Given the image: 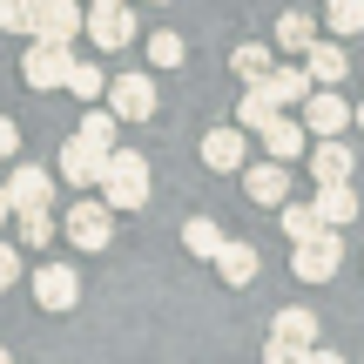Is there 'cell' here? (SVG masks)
<instances>
[{
  "instance_id": "1",
  "label": "cell",
  "mask_w": 364,
  "mask_h": 364,
  "mask_svg": "<svg viewBox=\"0 0 364 364\" xmlns=\"http://www.w3.org/2000/svg\"><path fill=\"white\" fill-rule=\"evenodd\" d=\"M102 203L115 209H142L149 203V162L129 156V149H108V176H102Z\"/></svg>"
},
{
  "instance_id": "2",
  "label": "cell",
  "mask_w": 364,
  "mask_h": 364,
  "mask_svg": "<svg viewBox=\"0 0 364 364\" xmlns=\"http://www.w3.org/2000/svg\"><path fill=\"white\" fill-rule=\"evenodd\" d=\"M61 230H68V243H75V250H108V243H115V209H108L102 196L81 189V203L68 209Z\"/></svg>"
},
{
  "instance_id": "3",
  "label": "cell",
  "mask_w": 364,
  "mask_h": 364,
  "mask_svg": "<svg viewBox=\"0 0 364 364\" xmlns=\"http://www.w3.org/2000/svg\"><path fill=\"white\" fill-rule=\"evenodd\" d=\"M338 263H344V236L338 230H317V236H304V243H290V270H297L304 284H331Z\"/></svg>"
},
{
  "instance_id": "4",
  "label": "cell",
  "mask_w": 364,
  "mask_h": 364,
  "mask_svg": "<svg viewBox=\"0 0 364 364\" xmlns=\"http://www.w3.org/2000/svg\"><path fill=\"white\" fill-rule=\"evenodd\" d=\"M68 68H75V41H34L21 54V81L27 88H61Z\"/></svg>"
},
{
  "instance_id": "5",
  "label": "cell",
  "mask_w": 364,
  "mask_h": 364,
  "mask_svg": "<svg viewBox=\"0 0 364 364\" xmlns=\"http://www.w3.org/2000/svg\"><path fill=\"white\" fill-rule=\"evenodd\" d=\"M108 115L115 122H149L156 115V81L149 75H115L108 81Z\"/></svg>"
},
{
  "instance_id": "6",
  "label": "cell",
  "mask_w": 364,
  "mask_h": 364,
  "mask_svg": "<svg viewBox=\"0 0 364 364\" xmlns=\"http://www.w3.org/2000/svg\"><path fill=\"white\" fill-rule=\"evenodd\" d=\"M81 34H88V48H135V14L129 7H88Z\"/></svg>"
},
{
  "instance_id": "7",
  "label": "cell",
  "mask_w": 364,
  "mask_h": 364,
  "mask_svg": "<svg viewBox=\"0 0 364 364\" xmlns=\"http://www.w3.org/2000/svg\"><path fill=\"white\" fill-rule=\"evenodd\" d=\"M81 0H34V41H81Z\"/></svg>"
},
{
  "instance_id": "8",
  "label": "cell",
  "mask_w": 364,
  "mask_h": 364,
  "mask_svg": "<svg viewBox=\"0 0 364 364\" xmlns=\"http://www.w3.org/2000/svg\"><path fill=\"white\" fill-rule=\"evenodd\" d=\"M75 297H81V277L68 263H34V304L41 311H75Z\"/></svg>"
},
{
  "instance_id": "9",
  "label": "cell",
  "mask_w": 364,
  "mask_h": 364,
  "mask_svg": "<svg viewBox=\"0 0 364 364\" xmlns=\"http://www.w3.org/2000/svg\"><path fill=\"white\" fill-rule=\"evenodd\" d=\"M351 129V102L331 88H311L304 95V135H344Z\"/></svg>"
},
{
  "instance_id": "10",
  "label": "cell",
  "mask_w": 364,
  "mask_h": 364,
  "mask_svg": "<svg viewBox=\"0 0 364 364\" xmlns=\"http://www.w3.org/2000/svg\"><path fill=\"white\" fill-rule=\"evenodd\" d=\"M102 176H108V149H88L81 135H68V149H61V182H75V189H102Z\"/></svg>"
},
{
  "instance_id": "11",
  "label": "cell",
  "mask_w": 364,
  "mask_h": 364,
  "mask_svg": "<svg viewBox=\"0 0 364 364\" xmlns=\"http://www.w3.org/2000/svg\"><path fill=\"white\" fill-rule=\"evenodd\" d=\"M203 162H209L216 176H236V169L250 162V135L236 129V122H230V129H209V135H203Z\"/></svg>"
},
{
  "instance_id": "12",
  "label": "cell",
  "mask_w": 364,
  "mask_h": 364,
  "mask_svg": "<svg viewBox=\"0 0 364 364\" xmlns=\"http://www.w3.org/2000/svg\"><path fill=\"white\" fill-rule=\"evenodd\" d=\"M304 75H311V88H338V81L351 75V54L338 48V34H331V41H311V48H304Z\"/></svg>"
},
{
  "instance_id": "13",
  "label": "cell",
  "mask_w": 364,
  "mask_h": 364,
  "mask_svg": "<svg viewBox=\"0 0 364 364\" xmlns=\"http://www.w3.org/2000/svg\"><path fill=\"white\" fill-rule=\"evenodd\" d=\"M243 196L277 209V203L290 196V162H243Z\"/></svg>"
},
{
  "instance_id": "14",
  "label": "cell",
  "mask_w": 364,
  "mask_h": 364,
  "mask_svg": "<svg viewBox=\"0 0 364 364\" xmlns=\"http://www.w3.org/2000/svg\"><path fill=\"white\" fill-rule=\"evenodd\" d=\"M257 142H263V156H270V162H297L304 156V122H290L284 108H277V115L257 129Z\"/></svg>"
},
{
  "instance_id": "15",
  "label": "cell",
  "mask_w": 364,
  "mask_h": 364,
  "mask_svg": "<svg viewBox=\"0 0 364 364\" xmlns=\"http://www.w3.org/2000/svg\"><path fill=\"white\" fill-rule=\"evenodd\" d=\"M48 196H54V176L48 169H34V162L7 169V203L14 209H48Z\"/></svg>"
},
{
  "instance_id": "16",
  "label": "cell",
  "mask_w": 364,
  "mask_h": 364,
  "mask_svg": "<svg viewBox=\"0 0 364 364\" xmlns=\"http://www.w3.org/2000/svg\"><path fill=\"white\" fill-rule=\"evenodd\" d=\"M209 263H216V277H223L230 290L257 284V243H230V236H223V243H216V257H209Z\"/></svg>"
},
{
  "instance_id": "17",
  "label": "cell",
  "mask_w": 364,
  "mask_h": 364,
  "mask_svg": "<svg viewBox=\"0 0 364 364\" xmlns=\"http://www.w3.org/2000/svg\"><path fill=\"white\" fill-rule=\"evenodd\" d=\"M270 115H277V95H270V81H263V75H250L243 102H236V129H243V135H257Z\"/></svg>"
},
{
  "instance_id": "18",
  "label": "cell",
  "mask_w": 364,
  "mask_h": 364,
  "mask_svg": "<svg viewBox=\"0 0 364 364\" xmlns=\"http://www.w3.org/2000/svg\"><path fill=\"white\" fill-rule=\"evenodd\" d=\"M317 223H324V230L358 223V189L351 182H324V189H317Z\"/></svg>"
},
{
  "instance_id": "19",
  "label": "cell",
  "mask_w": 364,
  "mask_h": 364,
  "mask_svg": "<svg viewBox=\"0 0 364 364\" xmlns=\"http://www.w3.org/2000/svg\"><path fill=\"white\" fill-rule=\"evenodd\" d=\"M311 169H317V182H351L358 156L338 142V135H317V149H311Z\"/></svg>"
},
{
  "instance_id": "20",
  "label": "cell",
  "mask_w": 364,
  "mask_h": 364,
  "mask_svg": "<svg viewBox=\"0 0 364 364\" xmlns=\"http://www.w3.org/2000/svg\"><path fill=\"white\" fill-rule=\"evenodd\" d=\"M263 81H270L277 108H304V95H311V75H304V61H297V68H277V61H270V75H263Z\"/></svg>"
},
{
  "instance_id": "21",
  "label": "cell",
  "mask_w": 364,
  "mask_h": 364,
  "mask_svg": "<svg viewBox=\"0 0 364 364\" xmlns=\"http://www.w3.org/2000/svg\"><path fill=\"white\" fill-rule=\"evenodd\" d=\"M270 331H277V338H290V344H304V351H311V344H317V311H304V304H290V311H277V317H270Z\"/></svg>"
},
{
  "instance_id": "22",
  "label": "cell",
  "mask_w": 364,
  "mask_h": 364,
  "mask_svg": "<svg viewBox=\"0 0 364 364\" xmlns=\"http://www.w3.org/2000/svg\"><path fill=\"white\" fill-rule=\"evenodd\" d=\"M61 88L75 95L81 108H88V102H102V95H108V75H102L95 61H75V68H68V81H61Z\"/></svg>"
},
{
  "instance_id": "23",
  "label": "cell",
  "mask_w": 364,
  "mask_h": 364,
  "mask_svg": "<svg viewBox=\"0 0 364 364\" xmlns=\"http://www.w3.org/2000/svg\"><path fill=\"white\" fill-rule=\"evenodd\" d=\"M311 41H317V21H311L304 7H290L284 21H277V48H284V54H304Z\"/></svg>"
},
{
  "instance_id": "24",
  "label": "cell",
  "mask_w": 364,
  "mask_h": 364,
  "mask_svg": "<svg viewBox=\"0 0 364 364\" xmlns=\"http://www.w3.org/2000/svg\"><path fill=\"white\" fill-rule=\"evenodd\" d=\"M277 223H284V236H290V243H304V236H317V230H324V223H317V203H290V196L277 203Z\"/></svg>"
},
{
  "instance_id": "25",
  "label": "cell",
  "mask_w": 364,
  "mask_h": 364,
  "mask_svg": "<svg viewBox=\"0 0 364 364\" xmlns=\"http://www.w3.org/2000/svg\"><path fill=\"white\" fill-rule=\"evenodd\" d=\"M216 243H223V230H216L209 216H189V223H182V250H189L196 263H209V257H216Z\"/></svg>"
},
{
  "instance_id": "26",
  "label": "cell",
  "mask_w": 364,
  "mask_h": 364,
  "mask_svg": "<svg viewBox=\"0 0 364 364\" xmlns=\"http://www.w3.org/2000/svg\"><path fill=\"white\" fill-rule=\"evenodd\" d=\"M14 230H21L27 250H48L54 243V216H48V209H14Z\"/></svg>"
},
{
  "instance_id": "27",
  "label": "cell",
  "mask_w": 364,
  "mask_h": 364,
  "mask_svg": "<svg viewBox=\"0 0 364 364\" xmlns=\"http://www.w3.org/2000/svg\"><path fill=\"white\" fill-rule=\"evenodd\" d=\"M81 142L88 149H115V115H108V108H81Z\"/></svg>"
},
{
  "instance_id": "28",
  "label": "cell",
  "mask_w": 364,
  "mask_h": 364,
  "mask_svg": "<svg viewBox=\"0 0 364 364\" xmlns=\"http://www.w3.org/2000/svg\"><path fill=\"white\" fill-rule=\"evenodd\" d=\"M149 68H182V34H169V27H156V34L142 41Z\"/></svg>"
},
{
  "instance_id": "29",
  "label": "cell",
  "mask_w": 364,
  "mask_h": 364,
  "mask_svg": "<svg viewBox=\"0 0 364 364\" xmlns=\"http://www.w3.org/2000/svg\"><path fill=\"white\" fill-rule=\"evenodd\" d=\"M324 7H331V34L338 41L364 34V0H324Z\"/></svg>"
},
{
  "instance_id": "30",
  "label": "cell",
  "mask_w": 364,
  "mask_h": 364,
  "mask_svg": "<svg viewBox=\"0 0 364 364\" xmlns=\"http://www.w3.org/2000/svg\"><path fill=\"white\" fill-rule=\"evenodd\" d=\"M230 68H236L243 81H250V75H270V48H263V41H243V48L230 54Z\"/></svg>"
},
{
  "instance_id": "31",
  "label": "cell",
  "mask_w": 364,
  "mask_h": 364,
  "mask_svg": "<svg viewBox=\"0 0 364 364\" xmlns=\"http://www.w3.org/2000/svg\"><path fill=\"white\" fill-rule=\"evenodd\" d=\"M0 27L7 34H27L34 27V0H0Z\"/></svg>"
},
{
  "instance_id": "32",
  "label": "cell",
  "mask_w": 364,
  "mask_h": 364,
  "mask_svg": "<svg viewBox=\"0 0 364 364\" xmlns=\"http://www.w3.org/2000/svg\"><path fill=\"white\" fill-rule=\"evenodd\" d=\"M263 364H304V344H290V338H277V331H270V344H263Z\"/></svg>"
},
{
  "instance_id": "33",
  "label": "cell",
  "mask_w": 364,
  "mask_h": 364,
  "mask_svg": "<svg viewBox=\"0 0 364 364\" xmlns=\"http://www.w3.org/2000/svg\"><path fill=\"white\" fill-rule=\"evenodd\" d=\"M14 277H21V250L0 243V290H14Z\"/></svg>"
},
{
  "instance_id": "34",
  "label": "cell",
  "mask_w": 364,
  "mask_h": 364,
  "mask_svg": "<svg viewBox=\"0 0 364 364\" xmlns=\"http://www.w3.org/2000/svg\"><path fill=\"white\" fill-rule=\"evenodd\" d=\"M14 149H21V129H14V122L0 115V156H14Z\"/></svg>"
},
{
  "instance_id": "35",
  "label": "cell",
  "mask_w": 364,
  "mask_h": 364,
  "mask_svg": "<svg viewBox=\"0 0 364 364\" xmlns=\"http://www.w3.org/2000/svg\"><path fill=\"white\" fill-rule=\"evenodd\" d=\"M304 364H344L338 351H324V344H311V351H304Z\"/></svg>"
},
{
  "instance_id": "36",
  "label": "cell",
  "mask_w": 364,
  "mask_h": 364,
  "mask_svg": "<svg viewBox=\"0 0 364 364\" xmlns=\"http://www.w3.org/2000/svg\"><path fill=\"white\" fill-rule=\"evenodd\" d=\"M14 216V203H7V182H0V223H7Z\"/></svg>"
},
{
  "instance_id": "37",
  "label": "cell",
  "mask_w": 364,
  "mask_h": 364,
  "mask_svg": "<svg viewBox=\"0 0 364 364\" xmlns=\"http://www.w3.org/2000/svg\"><path fill=\"white\" fill-rule=\"evenodd\" d=\"M351 122H358V129H364V102H351Z\"/></svg>"
},
{
  "instance_id": "38",
  "label": "cell",
  "mask_w": 364,
  "mask_h": 364,
  "mask_svg": "<svg viewBox=\"0 0 364 364\" xmlns=\"http://www.w3.org/2000/svg\"><path fill=\"white\" fill-rule=\"evenodd\" d=\"M88 7H122V0H88Z\"/></svg>"
},
{
  "instance_id": "39",
  "label": "cell",
  "mask_w": 364,
  "mask_h": 364,
  "mask_svg": "<svg viewBox=\"0 0 364 364\" xmlns=\"http://www.w3.org/2000/svg\"><path fill=\"white\" fill-rule=\"evenodd\" d=\"M0 364H14V351H0Z\"/></svg>"
},
{
  "instance_id": "40",
  "label": "cell",
  "mask_w": 364,
  "mask_h": 364,
  "mask_svg": "<svg viewBox=\"0 0 364 364\" xmlns=\"http://www.w3.org/2000/svg\"><path fill=\"white\" fill-rule=\"evenodd\" d=\"M156 7H162V0H156Z\"/></svg>"
}]
</instances>
